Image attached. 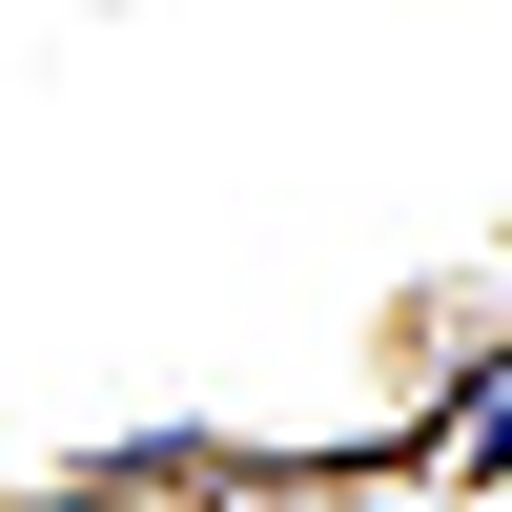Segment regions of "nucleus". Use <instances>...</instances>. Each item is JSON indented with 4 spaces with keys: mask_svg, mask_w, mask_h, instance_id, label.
Returning <instances> with one entry per match:
<instances>
[{
    "mask_svg": "<svg viewBox=\"0 0 512 512\" xmlns=\"http://www.w3.org/2000/svg\"><path fill=\"white\" fill-rule=\"evenodd\" d=\"M451 472H512V369H492L472 410H451Z\"/></svg>",
    "mask_w": 512,
    "mask_h": 512,
    "instance_id": "obj_1",
    "label": "nucleus"
}]
</instances>
